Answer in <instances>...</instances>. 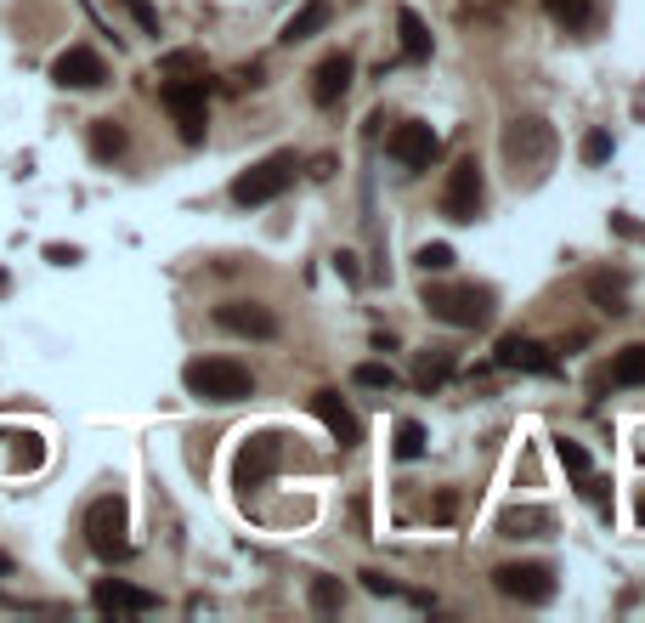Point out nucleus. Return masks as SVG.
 I'll list each match as a JSON object with an SVG mask.
<instances>
[{
	"instance_id": "412c9836",
	"label": "nucleus",
	"mask_w": 645,
	"mask_h": 623,
	"mask_svg": "<svg viewBox=\"0 0 645 623\" xmlns=\"http://www.w3.org/2000/svg\"><path fill=\"white\" fill-rule=\"evenodd\" d=\"M396 34H403V58H408V63H425V58H430V29H425V18H419L414 7L396 12Z\"/></svg>"
},
{
	"instance_id": "473e14b6",
	"label": "nucleus",
	"mask_w": 645,
	"mask_h": 623,
	"mask_svg": "<svg viewBox=\"0 0 645 623\" xmlns=\"http://www.w3.org/2000/svg\"><path fill=\"white\" fill-rule=\"evenodd\" d=\"M125 7L136 12V23H142L147 34H159V18H154V7H147V0H125Z\"/></svg>"
},
{
	"instance_id": "0eeeda50",
	"label": "nucleus",
	"mask_w": 645,
	"mask_h": 623,
	"mask_svg": "<svg viewBox=\"0 0 645 623\" xmlns=\"http://www.w3.org/2000/svg\"><path fill=\"white\" fill-rule=\"evenodd\" d=\"M85 544L91 555H103V561H125L131 555V539H125V499H96L85 510Z\"/></svg>"
},
{
	"instance_id": "5701e85b",
	"label": "nucleus",
	"mask_w": 645,
	"mask_h": 623,
	"mask_svg": "<svg viewBox=\"0 0 645 623\" xmlns=\"http://www.w3.org/2000/svg\"><path fill=\"white\" fill-rule=\"evenodd\" d=\"M543 12H550L561 29H572V34H583L589 23H594V0H543Z\"/></svg>"
},
{
	"instance_id": "4468645a",
	"label": "nucleus",
	"mask_w": 645,
	"mask_h": 623,
	"mask_svg": "<svg viewBox=\"0 0 645 623\" xmlns=\"http://www.w3.org/2000/svg\"><path fill=\"white\" fill-rule=\"evenodd\" d=\"M312 414L323 419V430L340 448H357L363 443V419L352 414V403H345L340 392H312Z\"/></svg>"
},
{
	"instance_id": "39448f33",
	"label": "nucleus",
	"mask_w": 645,
	"mask_h": 623,
	"mask_svg": "<svg viewBox=\"0 0 645 623\" xmlns=\"http://www.w3.org/2000/svg\"><path fill=\"white\" fill-rule=\"evenodd\" d=\"M492 590L521 606H550L555 601V567L550 561H504L492 567Z\"/></svg>"
},
{
	"instance_id": "4be33fe9",
	"label": "nucleus",
	"mask_w": 645,
	"mask_h": 623,
	"mask_svg": "<svg viewBox=\"0 0 645 623\" xmlns=\"http://www.w3.org/2000/svg\"><path fill=\"white\" fill-rule=\"evenodd\" d=\"M119 154H125V125H119V120H96V125H91V159L108 165V159H119Z\"/></svg>"
},
{
	"instance_id": "393cba45",
	"label": "nucleus",
	"mask_w": 645,
	"mask_h": 623,
	"mask_svg": "<svg viewBox=\"0 0 645 623\" xmlns=\"http://www.w3.org/2000/svg\"><path fill=\"white\" fill-rule=\"evenodd\" d=\"M391 454L403 459V465L425 459V425H419V419H403V425H396V443H391Z\"/></svg>"
},
{
	"instance_id": "20e7f679",
	"label": "nucleus",
	"mask_w": 645,
	"mask_h": 623,
	"mask_svg": "<svg viewBox=\"0 0 645 623\" xmlns=\"http://www.w3.org/2000/svg\"><path fill=\"white\" fill-rule=\"evenodd\" d=\"M294 154H267V159H256L250 170H238L232 176V205H243V210H256V205H272L283 187L294 181Z\"/></svg>"
},
{
	"instance_id": "9d476101",
	"label": "nucleus",
	"mask_w": 645,
	"mask_h": 623,
	"mask_svg": "<svg viewBox=\"0 0 645 623\" xmlns=\"http://www.w3.org/2000/svg\"><path fill=\"white\" fill-rule=\"evenodd\" d=\"M278 465H283V437L278 430H256V437H243L232 476H238V488H261Z\"/></svg>"
},
{
	"instance_id": "2f4dec72",
	"label": "nucleus",
	"mask_w": 645,
	"mask_h": 623,
	"mask_svg": "<svg viewBox=\"0 0 645 623\" xmlns=\"http://www.w3.org/2000/svg\"><path fill=\"white\" fill-rule=\"evenodd\" d=\"M165 74H205V58H193V52H170V58H165Z\"/></svg>"
},
{
	"instance_id": "a878e982",
	"label": "nucleus",
	"mask_w": 645,
	"mask_h": 623,
	"mask_svg": "<svg viewBox=\"0 0 645 623\" xmlns=\"http://www.w3.org/2000/svg\"><path fill=\"white\" fill-rule=\"evenodd\" d=\"M352 380H357L363 392H396V386H403V374H396L391 363H357Z\"/></svg>"
},
{
	"instance_id": "7c9ffc66",
	"label": "nucleus",
	"mask_w": 645,
	"mask_h": 623,
	"mask_svg": "<svg viewBox=\"0 0 645 623\" xmlns=\"http://www.w3.org/2000/svg\"><path fill=\"white\" fill-rule=\"evenodd\" d=\"M414 261H419L425 272H448V267H454V250H448V245H419Z\"/></svg>"
},
{
	"instance_id": "bb28decb",
	"label": "nucleus",
	"mask_w": 645,
	"mask_h": 623,
	"mask_svg": "<svg viewBox=\"0 0 645 623\" xmlns=\"http://www.w3.org/2000/svg\"><path fill=\"white\" fill-rule=\"evenodd\" d=\"M18 448H12V470H40L45 465V443L34 437V430H23V437H12Z\"/></svg>"
},
{
	"instance_id": "c756f323",
	"label": "nucleus",
	"mask_w": 645,
	"mask_h": 623,
	"mask_svg": "<svg viewBox=\"0 0 645 623\" xmlns=\"http://www.w3.org/2000/svg\"><path fill=\"white\" fill-rule=\"evenodd\" d=\"M345 606V584L340 579H312V612H340Z\"/></svg>"
},
{
	"instance_id": "6e6552de",
	"label": "nucleus",
	"mask_w": 645,
	"mask_h": 623,
	"mask_svg": "<svg viewBox=\"0 0 645 623\" xmlns=\"http://www.w3.org/2000/svg\"><path fill=\"white\" fill-rule=\"evenodd\" d=\"M165 108L176 114V131L181 142H205L210 131V103H205V80H165Z\"/></svg>"
},
{
	"instance_id": "b1692460",
	"label": "nucleus",
	"mask_w": 645,
	"mask_h": 623,
	"mask_svg": "<svg viewBox=\"0 0 645 623\" xmlns=\"http://www.w3.org/2000/svg\"><path fill=\"white\" fill-rule=\"evenodd\" d=\"M612 386H645V341L612 357Z\"/></svg>"
},
{
	"instance_id": "1a4fd4ad",
	"label": "nucleus",
	"mask_w": 645,
	"mask_h": 623,
	"mask_svg": "<svg viewBox=\"0 0 645 623\" xmlns=\"http://www.w3.org/2000/svg\"><path fill=\"white\" fill-rule=\"evenodd\" d=\"M385 154L403 165V170H430L436 154H441V136H436L425 120H403V125L385 136Z\"/></svg>"
},
{
	"instance_id": "72a5a7b5",
	"label": "nucleus",
	"mask_w": 645,
	"mask_h": 623,
	"mask_svg": "<svg viewBox=\"0 0 645 623\" xmlns=\"http://www.w3.org/2000/svg\"><path fill=\"white\" fill-rule=\"evenodd\" d=\"M363 590L368 595H396V584L385 579V572H363Z\"/></svg>"
},
{
	"instance_id": "dca6fc26",
	"label": "nucleus",
	"mask_w": 645,
	"mask_h": 623,
	"mask_svg": "<svg viewBox=\"0 0 645 623\" xmlns=\"http://www.w3.org/2000/svg\"><path fill=\"white\" fill-rule=\"evenodd\" d=\"M499 533L504 539H550L555 533V510L550 505H510L499 516Z\"/></svg>"
},
{
	"instance_id": "ddd939ff",
	"label": "nucleus",
	"mask_w": 645,
	"mask_h": 623,
	"mask_svg": "<svg viewBox=\"0 0 645 623\" xmlns=\"http://www.w3.org/2000/svg\"><path fill=\"white\" fill-rule=\"evenodd\" d=\"M492 363H499V368H521V374H561V357L550 346L527 341V334H504V341L492 346Z\"/></svg>"
},
{
	"instance_id": "f257e3e1",
	"label": "nucleus",
	"mask_w": 645,
	"mask_h": 623,
	"mask_svg": "<svg viewBox=\"0 0 645 623\" xmlns=\"http://www.w3.org/2000/svg\"><path fill=\"white\" fill-rule=\"evenodd\" d=\"M499 148H504V170L516 187H543V176L555 170V125L543 120V114H516L499 136Z\"/></svg>"
},
{
	"instance_id": "f3484780",
	"label": "nucleus",
	"mask_w": 645,
	"mask_h": 623,
	"mask_svg": "<svg viewBox=\"0 0 645 623\" xmlns=\"http://www.w3.org/2000/svg\"><path fill=\"white\" fill-rule=\"evenodd\" d=\"M91 601H96V612H154L159 606L154 590H136L125 579H103V584L91 590Z\"/></svg>"
},
{
	"instance_id": "aec40b11",
	"label": "nucleus",
	"mask_w": 645,
	"mask_h": 623,
	"mask_svg": "<svg viewBox=\"0 0 645 623\" xmlns=\"http://www.w3.org/2000/svg\"><path fill=\"white\" fill-rule=\"evenodd\" d=\"M329 18H334V7H329V0H306V7H301V12H294V18L283 23V45H301V40L323 34V29H329Z\"/></svg>"
},
{
	"instance_id": "9b49d317",
	"label": "nucleus",
	"mask_w": 645,
	"mask_h": 623,
	"mask_svg": "<svg viewBox=\"0 0 645 623\" xmlns=\"http://www.w3.org/2000/svg\"><path fill=\"white\" fill-rule=\"evenodd\" d=\"M52 80L63 91H96V85H108V63L91 52V45H69V52H58L52 63Z\"/></svg>"
},
{
	"instance_id": "f8f14e48",
	"label": "nucleus",
	"mask_w": 645,
	"mask_h": 623,
	"mask_svg": "<svg viewBox=\"0 0 645 623\" xmlns=\"http://www.w3.org/2000/svg\"><path fill=\"white\" fill-rule=\"evenodd\" d=\"M216 323L227 334H243V341H278V318L261 301H221L216 307Z\"/></svg>"
},
{
	"instance_id": "6ab92c4d",
	"label": "nucleus",
	"mask_w": 645,
	"mask_h": 623,
	"mask_svg": "<svg viewBox=\"0 0 645 623\" xmlns=\"http://www.w3.org/2000/svg\"><path fill=\"white\" fill-rule=\"evenodd\" d=\"M454 368H459L454 346H430V352H419V363H414V386H419V392H436V386H448V380H454Z\"/></svg>"
},
{
	"instance_id": "423d86ee",
	"label": "nucleus",
	"mask_w": 645,
	"mask_h": 623,
	"mask_svg": "<svg viewBox=\"0 0 645 623\" xmlns=\"http://www.w3.org/2000/svg\"><path fill=\"white\" fill-rule=\"evenodd\" d=\"M487 210V176H481V159H459L441 181V216L448 221H476Z\"/></svg>"
},
{
	"instance_id": "2eb2a0df",
	"label": "nucleus",
	"mask_w": 645,
	"mask_h": 623,
	"mask_svg": "<svg viewBox=\"0 0 645 623\" xmlns=\"http://www.w3.org/2000/svg\"><path fill=\"white\" fill-rule=\"evenodd\" d=\"M352 74H357L352 52H329V58L312 69V103H318V108H334L345 91H352Z\"/></svg>"
},
{
	"instance_id": "cd10ccee",
	"label": "nucleus",
	"mask_w": 645,
	"mask_h": 623,
	"mask_svg": "<svg viewBox=\"0 0 645 623\" xmlns=\"http://www.w3.org/2000/svg\"><path fill=\"white\" fill-rule=\"evenodd\" d=\"M578 159H583V165H606V159H612V131H583Z\"/></svg>"
},
{
	"instance_id": "c85d7f7f",
	"label": "nucleus",
	"mask_w": 645,
	"mask_h": 623,
	"mask_svg": "<svg viewBox=\"0 0 645 623\" xmlns=\"http://www.w3.org/2000/svg\"><path fill=\"white\" fill-rule=\"evenodd\" d=\"M555 459H561V470H572L578 482L589 476V448L583 443H572V437H555Z\"/></svg>"
},
{
	"instance_id": "e433bc0d",
	"label": "nucleus",
	"mask_w": 645,
	"mask_h": 623,
	"mask_svg": "<svg viewBox=\"0 0 645 623\" xmlns=\"http://www.w3.org/2000/svg\"><path fill=\"white\" fill-rule=\"evenodd\" d=\"M634 516H639V527H645V494H639V499H634Z\"/></svg>"
},
{
	"instance_id": "f03ea898",
	"label": "nucleus",
	"mask_w": 645,
	"mask_h": 623,
	"mask_svg": "<svg viewBox=\"0 0 645 623\" xmlns=\"http://www.w3.org/2000/svg\"><path fill=\"white\" fill-rule=\"evenodd\" d=\"M419 307L448 329H487L492 312H499V295L487 283H425Z\"/></svg>"
},
{
	"instance_id": "f704fd0d",
	"label": "nucleus",
	"mask_w": 645,
	"mask_h": 623,
	"mask_svg": "<svg viewBox=\"0 0 645 623\" xmlns=\"http://www.w3.org/2000/svg\"><path fill=\"white\" fill-rule=\"evenodd\" d=\"M45 256H52L58 267H74V261H80V250H74V245H52V250H45Z\"/></svg>"
},
{
	"instance_id": "7ed1b4c3",
	"label": "nucleus",
	"mask_w": 645,
	"mask_h": 623,
	"mask_svg": "<svg viewBox=\"0 0 645 623\" xmlns=\"http://www.w3.org/2000/svg\"><path fill=\"white\" fill-rule=\"evenodd\" d=\"M181 386H187V397H198V403H243V397H256V374L243 368V363H232V357H193L187 368H181Z\"/></svg>"
},
{
	"instance_id": "a211bd4d",
	"label": "nucleus",
	"mask_w": 645,
	"mask_h": 623,
	"mask_svg": "<svg viewBox=\"0 0 645 623\" xmlns=\"http://www.w3.org/2000/svg\"><path fill=\"white\" fill-rule=\"evenodd\" d=\"M589 301L606 318H623L628 312V272H589Z\"/></svg>"
},
{
	"instance_id": "c9c22d12",
	"label": "nucleus",
	"mask_w": 645,
	"mask_h": 623,
	"mask_svg": "<svg viewBox=\"0 0 645 623\" xmlns=\"http://www.w3.org/2000/svg\"><path fill=\"white\" fill-rule=\"evenodd\" d=\"M334 267H340V278H352V283H357V278H363V272H357V256H345V250H340V256H334Z\"/></svg>"
}]
</instances>
